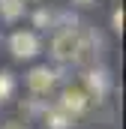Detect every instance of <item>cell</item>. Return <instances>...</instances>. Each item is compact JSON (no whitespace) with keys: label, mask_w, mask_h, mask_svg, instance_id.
<instances>
[{"label":"cell","mask_w":126,"mask_h":129,"mask_svg":"<svg viewBox=\"0 0 126 129\" xmlns=\"http://www.w3.org/2000/svg\"><path fill=\"white\" fill-rule=\"evenodd\" d=\"M87 105H90V96H87L84 90H63L60 102H57V108H60V111H66L69 117H78Z\"/></svg>","instance_id":"3957f363"},{"label":"cell","mask_w":126,"mask_h":129,"mask_svg":"<svg viewBox=\"0 0 126 129\" xmlns=\"http://www.w3.org/2000/svg\"><path fill=\"white\" fill-rule=\"evenodd\" d=\"M72 3H78V6H93L96 0H72Z\"/></svg>","instance_id":"30bf717a"},{"label":"cell","mask_w":126,"mask_h":129,"mask_svg":"<svg viewBox=\"0 0 126 129\" xmlns=\"http://www.w3.org/2000/svg\"><path fill=\"white\" fill-rule=\"evenodd\" d=\"M12 90H15V78H12V72H0V102H6V99L12 96Z\"/></svg>","instance_id":"ba28073f"},{"label":"cell","mask_w":126,"mask_h":129,"mask_svg":"<svg viewBox=\"0 0 126 129\" xmlns=\"http://www.w3.org/2000/svg\"><path fill=\"white\" fill-rule=\"evenodd\" d=\"M87 96H93V99H102L105 93H108V72L105 69H90L87 72Z\"/></svg>","instance_id":"5b68a950"},{"label":"cell","mask_w":126,"mask_h":129,"mask_svg":"<svg viewBox=\"0 0 126 129\" xmlns=\"http://www.w3.org/2000/svg\"><path fill=\"white\" fill-rule=\"evenodd\" d=\"M51 54L57 60H63V63H81L90 54V36L75 30V27L60 30L54 36V42H51Z\"/></svg>","instance_id":"6da1fadb"},{"label":"cell","mask_w":126,"mask_h":129,"mask_svg":"<svg viewBox=\"0 0 126 129\" xmlns=\"http://www.w3.org/2000/svg\"><path fill=\"white\" fill-rule=\"evenodd\" d=\"M24 12V0H0V15L6 21H15Z\"/></svg>","instance_id":"52a82bcc"},{"label":"cell","mask_w":126,"mask_h":129,"mask_svg":"<svg viewBox=\"0 0 126 129\" xmlns=\"http://www.w3.org/2000/svg\"><path fill=\"white\" fill-rule=\"evenodd\" d=\"M6 129H21V126H6Z\"/></svg>","instance_id":"8fae6325"},{"label":"cell","mask_w":126,"mask_h":129,"mask_svg":"<svg viewBox=\"0 0 126 129\" xmlns=\"http://www.w3.org/2000/svg\"><path fill=\"white\" fill-rule=\"evenodd\" d=\"M72 120H75V117H69L66 111H60V108L54 105V108L45 114V129H66L69 123H72Z\"/></svg>","instance_id":"8992f818"},{"label":"cell","mask_w":126,"mask_h":129,"mask_svg":"<svg viewBox=\"0 0 126 129\" xmlns=\"http://www.w3.org/2000/svg\"><path fill=\"white\" fill-rule=\"evenodd\" d=\"M111 21H114V30H117V33L123 30V9H117V12H114V18H111Z\"/></svg>","instance_id":"9c48e42d"},{"label":"cell","mask_w":126,"mask_h":129,"mask_svg":"<svg viewBox=\"0 0 126 129\" xmlns=\"http://www.w3.org/2000/svg\"><path fill=\"white\" fill-rule=\"evenodd\" d=\"M27 87H30L33 93H48L51 87H54V72L48 69V66H36L27 72Z\"/></svg>","instance_id":"277c9868"},{"label":"cell","mask_w":126,"mask_h":129,"mask_svg":"<svg viewBox=\"0 0 126 129\" xmlns=\"http://www.w3.org/2000/svg\"><path fill=\"white\" fill-rule=\"evenodd\" d=\"M9 51H12L18 60L36 57V54H39V39H36V33H30V30L12 33V36H9Z\"/></svg>","instance_id":"7a4b0ae2"}]
</instances>
